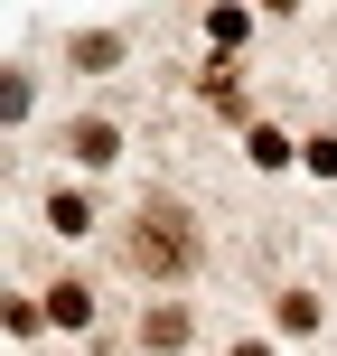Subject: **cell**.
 Listing matches in <instances>:
<instances>
[{
	"label": "cell",
	"instance_id": "1",
	"mask_svg": "<svg viewBox=\"0 0 337 356\" xmlns=\"http://www.w3.org/2000/svg\"><path fill=\"white\" fill-rule=\"evenodd\" d=\"M131 263L160 272V282H178V272L197 263V225H188V207H169V197H160V207L131 225Z\"/></svg>",
	"mask_w": 337,
	"mask_h": 356
},
{
	"label": "cell",
	"instance_id": "2",
	"mask_svg": "<svg viewBox=\"0 0 337 356\" xmlns=\"http://www.w3.org/2000/svg\"><path fill=\"white\" fill-rule=\"evenodd\" d=\"M141 338H150V347H178V338H188V309H150Z\"/></svg>",
	"mask_w": 337,
	"mask_h": 356
},
{
	"label": "cell",
	"instance_id": "3",
	"mask_svg": "<svg viewBox=\"0 0 337 356\" xmlns=\"http://www.w3.org/2000/svg\"><path fill=\"white\" fill-rule=\"evenodd\" d=\"M47 309H56V319H66V328H85V319H94V300H85V282H66V291H56Z\"/></svg>",
	"mask_w": 337,
	"mask_h": 356
},
{
	"label": "cell",
	"instance_id": "4",
	"mask_svg": "<svg viewBox=\"0 0 337 356\" xmlns=\"http://www.w3.org/2000/svg\"><path fill=\"white\" fill-rule=\"evenodd\" d=\"M47 216H56V225H66V234H85V225H94V207H85V197H75V188H66V197H56V207H47Z\"/></svg>",
	"mask_w": 337,
	"mask_h": 356
},
{
	"label": "cell",
	"instance_id": "5",
	"mask_svg": "<svg viewBox=\"0 0 337 356\" xmlns=\"http://www.w3.org/2000/svg\"><path fill=\"white\" fill-rule=\"evenodd\" d=\"M75 150L85 160H113V122H75Z\"/></svg>",
	"mask_w": 337,
	"mask_h": 356
}]
</instances>
